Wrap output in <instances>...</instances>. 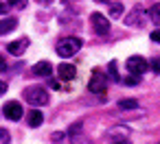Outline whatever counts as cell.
Instances as JSON below:
<instances>
[{
	"label": "cell",
	"instance_id": "1",
	"mask_svg": "<svg viewBox=\"0 0 160 144\" xmlns=\"http://www.w3.org/2000/svg\"><path fill=\"white\" fill-rule=\"evenodd\" d=\"M24 100L33 107H42V105L48 103V92L40 85H31V87L24 90Z\"/></svg>",
	"mask_w": 160,
	"mask_h": 144
},
{
	"label": "cell",
	"instance_id": "2",
	"mask_svg": "<svg viewBox=\"0 0 160 144\" xmlns=\"http://www.w3.org/2000/svg\"><path fill=\"white\" fill-rule=\"evenodd\" d=\"M81 46H83V42L79 37H62L57 44V55L59 57H72L79 53Z\"/></svg>",
	"mask_w": 160,
	"mask_h": 144
},
{
	"label": "cell",
	"instance_id": "3",
	"mask_svg": "<svg viewBox=\"0 0 160 144\" xmlns=\"http://www.w3.org/2000/svg\"><path fill=\"white\" fill-rule=\"evenodd\" d=\"M88 90L92 92V94H105V90H108V77L103 74V70H99V68H94L92 70V77H90V83H88Z\"/></svg>",
	"mask_w": 160,
	"mask_h": 144
},
{
	"label": "cell",
	"instance_id": "4",
	"mask_svg": "<svg viewBox=\"0 0 160 144\" xmlns=\"http://www.w3.org/2000/svg\"><path fill=\"white\" fill-rule=\"evenodd\" d=\"M145 20H147V13H145V9L140 7V5H136L129 13H127V18H125V24L127 26H132V29H140L142 24H145Z\"/></svg>",
	"mask_w": 160,
	"mask_h": 144
},
{
	"label": "cell",
	"instance_id": "5",
	"mask_svg": "<svg viewBox=\"0 0 160 144\" xmlns=\"http://www.w3.org/2000/svg\"><path fill=\"white\" fill-rule=\"evenodd\" d=\"M147 68H149V63L140 55H134V57L127 59V72H132V74H138L140 77L142 72H147Z\"/></svg>",
	"mask_w": 160,
	"mask_h": 144
},
{
	"label": "cell",
	"instance_id": "6",
	"mask_svg": "<svg viewBox=\"0 0 160 144\" xmlns=\"http://www.w3.org/2000/svg\"><path fill=\"white\" fill-rule=\"evenodd\" d=\"M90 22H92V29L99 33V35H105L110 31V20L103 16V13H92L90 16Z\"/></svg>",
	"mask_w": 160,
	"mask_h": 144
},
{
	"label": "cell",
	"instance_id": "7",
	"mask_svg": "<svg viewBox=\"0 0 160 144\" xmlns=\"http://www.w3.org/2000/svg\"><path fill=\"white\" fill-rule=\"evenodd\" d=\"M2 116L9 118V120H20L22 118V107L18 100H9L5 107H2Z\"/></svg>",
	"mask_w": 160,
	"mask_h": 144
},
{
	"label": "cell",
	"instance_id": "8",
	"mask_svg": "<svg viewBox=\"0 0 160 144\" xmlns=\"http://www.w3.org/2000/svg\"><path fill=\"white\" fill-rule=\"evenodd\" d=\"M57 74H59V81H72L77 77V68L72 63H62L57 68Z\"/></svg>",
	"mask_w": 160,
	"mask_h": 144
},
{
	"label": "cell",
	"instance_id": "9",
	"mask_svg": "<svg viewBox=\"0 0 160 144\" xmlns=\"http://www.w3.org/2000/svg\"><path fill=\"white\" fill-rule=\"evenodd\" d=\"M27 48H29V39H27V37H22V39H18V42L7 44V53H11V55H22Z\"/></svg>",
	"mask_w": 160,
	"mask_h": 144
},
{
	"label": "cell",
	"instance_id": "10",
	"mask_svg": "<svg viewBox=\"0 0 160 144\" xmlns=\"http://www.w3.org/2000/svg\"><path fill=\"white\" fill-rule=\"evenodd\" d=\"M51 72H53L51 61H38V63L33 66V74H35V77H51Z\"/></svg>",
	"mask_w": 160,
	"mask_h": 144
},
{
	"label": "cell",
	"instance_id": "11",
	"mask_svg": "<svg viewBox=\"0 0 160 144\" xmlns=\"http://www.w3.org/2000/svg\"><path fill=\"white\" fill-rule=\"evenodd\" d=\"M27 120H29V127H40L42 122H44V116H42V111L40 109H31L29 111V116H27Z\"/></svg>",
	"mask_w": 160,
	"mask_h": 144
},
{
	"label": "cell",
	"instance_id": "12",
	"mask_svg": "<svg viewBox=\"0 0 160 144\" xmlns=\"http://www.w3.org/2000/svg\"><path fill=\"white\" fill-rule=\"evenodd\" d=\"M16 26H18V20H16V18H5V20H0V35L16 31Z\"/></svg>",
	"mask_w": 160,
	"mask_h": 144
},
{
	"label": "cell",
	"instance_id": "13",
	"mask_svg": "<svg viewBox=\"0 0 160 144\" xmlns=\"http://www.w3.org/2000/svg\"><path fill=\"white\" fill-rule=\"evenodd\" d=\"M136 107H138L136 98H123V100H118V109H123V111H132Z\"/></svg>",
	"mask_w": 160,
	"mask_h": 144
},
{
	"label": "cell",
	"instance_id": "14",
	"mask_svg": "<svg viewBox=\"0 0 160 144\" xmlns=\"http://www.w3.org/2000/svg\"><path fill=\"white\" fill-rule=\"evenodd\" d=\"M149 20L153 24H160V2H156L151 9H149Z\"/></svg>",
	"mask_w": 160,
	"mask_h": 144
},
{
	"label": "cell",
	"instance_id": "15",
	"mask_svg": "<svg viewBox=\"0 0 160 144\" xmlns=\"http://www.w3.org/2000/svg\"><path fill=\"white\" fill-rule=\"evenodd\" d=\"M123 13V5L121 2H112L110 5V18H118Z\"/></svg>",
	"mask_w": 160,
	"mask_h": 144
},
{
	"label": "cell",
	"instance_id": "16",
	"mask_svg": "<svg viewBox=\"0 0 160 144\" xmlns=\"http://www.w3.org/2000/svg\"><path fill=\"white\" fill-rule=\"evenodd\" d=\"M108 70H110L108 74L112 77V81H121V77H118V72H116V61H110V63H108Z\"/></svg>",
	"mask_w": 160,
	"mask_h": 144
},
{
	"label": "cell",
	"instance_id": "17",
	"mask_svg": "<svg viewBox=\"0 0 160 144\" xmlns=\"http://www.w3.org/2000/svg\"><path fill=\"white\" fill-rule=\"evenodd\" d=\"M70 137H72V144H94V142H90V137H86V135H81V133L70 135Z\"/></svg>",
	"mask_w": 160,
	"mask_h": 144
},
{
	"label": "cell",
	"instance_id": "18",
	"mask_svg": "<svg viewBox=\"0 0 160 144\" xmlns=\"http://www.w3.org/2000/svg\"><path fill=\"white\" fill-rule=\"evenodd\" d=\"M140 83V77L138 74H127L125 77V85H138Z\"/></svg>",
	"mask_w": 160,
	"mask_h": 144
},
{
	"label": "cell",
	"instance_id": "19",
	"mask_svg": "<svg viewBox=\"0 0 160 144\" xmlns=\"http://www.w3.org/2000/svg\"><path fill=\"white\" fill-rule=\"evenodd\" d=\"M9 140H11L9 131L7 129H0V144H9Z\"/></svg>",
	"mask_w": 160,
	"mask_h": 144
},
{
	"label": "cell",
	"instance_id": "20",
	"mask_svg": "<svg viewBox=\"0 0 160 144\" xmlns=\"http://www.w3.org/2000/svg\"><path fill=\"white\" fill-rule=\"evenodd\" d=\"M7 2H9L11 7H16V9H24V7H27V0H7Z\"/></svg>",
	"mask_w": 160,
	"mask_h": 144
},
{
	"label": "cell",
	"instance_id": "21",
	"mask_svg": "<svg viewBox=\"0 0 160 144\" xmlns=\"http://www.w3.org/2000/svg\"><path fill=\"white\" fill-rule=\"evenodd\" d=\"M108 144H132V142H129V137H110Z\"/></svg>",
	"mask_w": 160,
	"mask_h": 144
},
{
	"label": "cell",
	"instance_id": "22",
	"mask_svg": "<svg viewBox=\"0 0 160 144\" xmlns=\"http://www.w3.org/2000/svg\"><path fill=\"white\" fill-rule=\"evenodd\" d=\"M81 129H83V127H81V122H75V124L68 129V133H70V135H77V133H81Z\"/></svg>",
	"mask_w": 160,
	"mask_h": 144
},
{
	"label": "cell",
	"instance_id": "23",
	"mask_svg": "<svg viewBox=\"0 0 160 144\" xmlns=\"http://www.w3.org/2000/svg\"><path fill=\"white\" fill-rule=\"evenodd\" d=\"M51 140H53V142H62V140H64V131H55V133L51 135Z\"/></svg>",
	"mask_w": 160,
	"mask_h": 144
},
{
	"label": "cell",
	"instance_id": "24",
	"mask_svg": "<svg viewBox=\"0 0 160 144\" xmlns=\"http://www.w3.org/2000/svg\"><path fill=\"white\" fill-rule=\"evenodd\" d=\"M149 66H151V70H153L156 74H160V59H153V61H151Z\"/></svg>",
	"mask_w": 160,
	"mask_h": 144
},
{
	"label": "cell",
	"instance_id": "25",
	"mask_svg": "<svg viewBox=\"0 0 160 144\" xmlns=\"http://www.w3.org/2000/svg\"><path fill=\"white\" fill-rule=\"evenodd\" d=\"M0 72H7V59L0 55Z\"/></svg>",
	"mask_w": 160,
	"mask_h": 144
},
{
	"label": "cell",
	"instance_id": "26",
	"mask_svg": "<svg viewBox=\"0 0 160 144\" xmlns=\"http://www.w3.org/2000/svg\"><path fill=\"white\" fill-rule=\"evenodd\" d=\"M151 39H153V42H156V44H160V29H158V31H153V33H151Z\"/></svg>",
	"mask_w": 160,
	"mask_h": 144
},
{
	"label": "cell",
	"instance_id": "27",
	"mask_svg": "<svg viewBox=\"0 0 160 144\" xmlns=\"http://www.w3.org/2000/svg\"><path fill=\"white\" fill-rule=\"evenodd\" d=\"M48 85H51L53 90H59V81H55V79H51V81H48Z\"/></svg>",
	"mask_w": 160,
	"mask_h": 144
},
{
	"label": "cell",
	"instance_id": "28",
	"mask_svg": "<svg viewBox=\"0 0 160 144\" xmlns=\"http://www.w3.org/2000/svg\"><path fill=\"white\" fill-rule=\"evenodd\" d=\"M7 7H9L7 2H0V16H5V13H7Z\"/></svg>",
	"mask_w": 160,
	"mask_h": 144
},
{
	"label": "cell",
	"instance_id": "29",
	"mask_svg": "<svg viewBox=\"0 0 160 144\" xmlns=\"http://www.w3.org/2000/svg\"><path fill=\"white\" fill-rule=\"evenodd\" d=\"M5 92H7V83H5V81H0V96H2Z\"/></svg>",
	"mask_w": 160,
	"mask_h": 144
},
{
	"label": "cell",
	"instance_id": "30",
	"mask_svg": "<svg viewBox=\"0 0 160 144\" xmlns=\"http://www.w3.org/2000/svg\"><path fill=\"white\" fill-rule=\"evenodd\" d=\"M101 2H108V0H101Z\"/></svg>",
	"mask_w": 160,
	"mask_h": 144
},
{
	"label": "cell",
	"instance_id": "31",
	"mask_svg": "<svg viewBox=\"0 0 160 144\" xmlns=\"http://www.w3.org/2000/svg\"><path fill=\"white\" fill-rule=\"evenodd\" d=\"M158 144H160V142H158Z\"/></svg>",
	"mask_w": 160,
	"mask_h": 144
}]
</instances>
